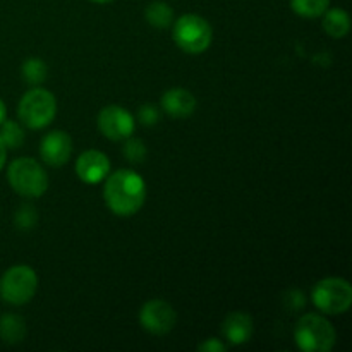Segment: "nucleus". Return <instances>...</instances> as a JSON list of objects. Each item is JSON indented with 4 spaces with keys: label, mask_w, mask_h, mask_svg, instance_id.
I'll return each mask as SVG.
<instances>
[{
    "label": "nucleus",
    "mask_w": 352,
    "mask_h": 352,
    "mask_svg": "<svg viewBox=\"0 0 352 352\" xmlns=\"http://www.w3.org/2000/svg\"><path fill=\"white\" fill-rule=\"evenodd\" d=\"M103 196L109 208L116 215L131 217L143 206L146 198V184L136 172L124 168L107 175Z\"/></svg>",
    "instance_id": "f257e3e1"
},
{
    "label": "nucleus",
    "mask_w": 352,
    "mask_h": 352,
    "mask_svg": "<svg viewBox=\"0 0 352 352\" xmlns=\"http://www.w3.org/2000/svg\"><path fill=\"white\" fill-rule=\"evenodd\" d=\"M294 339L305 352H329L336 346L337 336L329 320L318 315H305L296 325Z\"/></svg>",
    "instance_id": "f03ea898"
},
{
    "label": "nucleus",
    "mask_w": 352,
    "mask_h": 352,
    "mask_svg": "<svg viewBox=\"0 0 352 352\" xmlns=\"http://www.w3.org/2000/svg\"><path fill=\"white\" fill-rule=\"evenodd\" d=\"M9 184L24 198H40L48 189V175L33 158H17L9 165Z\"/></svg>",
    "instance_id": "7ed1b4c3"
},
{
    "label": "nucleus",
    "mask_w": 352,
    "mask_h": 352,
    "mask_svg": "<svg viewBox=\"0 0 352 352\" xmlns=\"http://www.w3.org/2000/svg\"><path fill=\"white\" fill-rule=\"evenodd\" d=\"M174 41L188 54H203L213 40V30L206 19L196 14H186L174 24Z\"/></svg>",
    "instance_id": "20e7f679"
},
{
    "label": "nucleus",
    "mask_w": 352,
    "mask_h": 352,
    "mask_svg": "<svg viewBox=\"0 0 352 352\" xmlns=\"http://www.w3.org/2000/svg\"><path fill=\"white\" fill-rule=\"evenodd\" d=\"M57 113V102L50 91L34 88L21 98L17 116L21 122L30 129H43L54 120Z\"/></svg>",
    "instance_id": "39448f33"
},
{
    "label": "nucleus",
    "mask_w": 352,
    "mask_h": 352,
    "mask_svg": "<svg viewBox=\"0 0 352 352\" xmlns=\"http://www.w3.org/2000/svg\"><path fill=\"white\" fill-rule=\"evenodd\" d=\"M38 289V275L28 265L9 268L0 278V298L14 306H23L33 299Z\"/></svg>",
    "instance_id": "423d86ee"
},
{
    "label": "nucleus",
    "mask_w": 352,
    "mask_h": 352,
    "mask_svg": "<svg viewBox=\"0 0 352 352\" xmlns=\"http://www.w3.org/2000/svg\"><path fill=\"white\" fill-rule=\"evenodd\" d=\"M311 299L316 308L322 311L329 313V315H340L351 308L352 287L344 278H323L313 289Z\"/></svg>",
    "instance_id": "0eeeda50"
},
{
    "label": "nucleus",
    "mask_w": 352,
    "mask_h": 352,
    "mask_svg": "<svg viewBox=\"0 0 352 352\" xmlns=\"http://www.w3.org/2000/svg\"><path fill=\"white\" fill-rule=\"evenodd\" d=\"M98 129L109 140L124 141L133 136L134 119L122 107L109 105L100 110Z\"/></svg>",
    "instance_id": "6e6552de"
},
{
    "label": "nucleus",
    "mask_w": 352,
    "mask_h": 352,
    "mask_svg": "<svg viewBox=\"0 0 352 352\" xmlns=\"http://www.w3.org/2000/svg\"><path fill=\"white\" fill-rule=\"evenodd\" d=\"M175 320H177V315L174 308L160 299L148 301L140 313L141 327L153 336H165L170 332L175 327Z\"/></svg>",
    "instance_id": "1a4fd4ad"
},
{
    "label": "nucleus",
    "mask_w": 352,
    "mask_h": 352,
    "mask_svg": "<svg viewBox=\"0 0 352 352\" xmlns=\"http://www.w3.org/2000/svg\"><path fill=\"white\" fill-rule=\"evenodd\" d=\"M76 172H78V177L86 184H98L110 172L109 157L96 150L85 151L79 155L76 162Z\"/></svg>",
    "instance_id": "9d476101"
},
{
    "label": "nucleus",
    "mask_w": 352,
    "mask_h": 352,
    "mask_svg": "<svg viewBox=\"0 0 352 352\" xmlns=\"http://www.w3.org/2000/svg\"><path fill=\"white\" fill-rule=\"evenodd\" d=\"M40 153L45 164L52 165V167H60V165L67 164L72 155L71 138L64 131H52L41 140Z\"/></svg>",
    "instance_id": "9b49d317"
},
{
    "label": "nucleus",
    "mask_w": 352,
    "mask_h": 352,
    "mask_svg": "<svg viewBox=\"0 0 352 352\" xmlns=\"http://www.w3.org/2000/svg\"><path fill=\"white\" fill-rule=\"evenodd\" d=\"M162 109L175 119H186L196 109V98L184 88H172L162 96Z\"/></svg>",
    "instance_id": "f8f14e48"
},
{
    "label": "nucleus",
    "mask_w": 352,
    "mask_h": 352,
    "mask_svg": "<svg viewBox=\"0 0 352 352\" xmlns=\"http://www.w3.org/2000/svg\"><path fill=\"white\" fill-rule=\"evenodd\" d=\"M253 318L243 311L230 313L222 325V333L230 344L239 346V344H246L248 340L253 337Z\"/></svg>",
    "instance_id": "ddd939ff"
},
{
    "label": "nucleus",
    "mask_w": 352,
    "mask_h": 352,
    "mask_svg": "<svg viewBox=\"0 0 352 352\" xmlns=\"http://www.w3.org/2000/svg\"><path fill=\"white\" fill-rule=\"evenodd\" d=\"M323 30L332 38H344L351 30L349 14L344 9H327L323 14Z\"/></svg>",
    "instance_id": "4468645a"
},
{
    "label": "nucleus",
    "mask_w": 352,
    "mask_h": 352,
    "mask_svg": "<svg viewBox=\"0 0 352 352\" xmlns=\"http://www.w3.org/2000/svg\"><path fill=\"white\" fill-rule=\"evenodd\" d=\"M26 337L24 320L17 315H3L0 318V339L7 344H17Z\"/></svg>",
    "instance_id": "2eb2a0df"
},
{
    "label": "nucleus",
    "mask_w": 352,
    "mask_h": 352,
    "mask_svg": "<svg viewBox=\"0 0 352 352\" xmlns=\"http://www.w3.org/2000/svg\"><path fill=\"white\" fill-rule=\"evenodd\" d=\"M144 17H146V21L151 26L164 30V28L170 26L172 21H174V10H172V7L168 3L157 0V2H151L146 7Z\"/></svg>",
    "instance_id": "dca6fc26"
},
{
    "label": "nucleus",
    "mask_w": 352,
    "mask_h": 352,
    "mask_svg": "<svg viewBox=\"0 0 352 352\" xmlns=\"http://www.w3.org/2000/svg\"><path fill=\"white\" fill-rule=\"evenodd\" d=\"M330 0H291V7L301 17H320L329 9Z\"/></svg>",
    "instance_id": "f3484780"
},
{
    "label": "nucleus",
    "mask_w": 352,
    "mask_h": 352,
    "mask_svg": "<svg viewBox=\"0 0 352 352\" xmlns=\"http://www.w3.org/2000/svg\"><path fill=\"white\" fill-rule=\"evenodd\" d=\"M0 140L6 148H19L24 143V133L21 126L12 120H3L2 131H0Z\"/></svg>",
    "instance_id": "a211bd4d"
},
{
    "label": "nucleus",
    "mask_w": 352,
    "mask_h": 352,
    "mask_svg": "<svg viewBox=\"0 0 352 352\" xmlns=\"http://www.w3.org/2000/svg\"><path fill=\"white\" fill-rule=\"evenodd\" d=\"M47 64L41 58H30L23 65V76L31 85H40L47 78Z\"/></svg>",
    "instance_id": "6ab92c4d"
},
{
    "label": "nucleus",
    "mask_w": 352,
    "mask_h": 352,
    "mask_svg": "<svg viewBox=\"0 0 352 352\" xmlns=\"http://www.w3.org/2000/svg\"><path fill=\"white\" fill-rule=\"evenodd\" d=\"M124 155L129 162H134V164H141L146 157V146L141 140H136V138H127L126 144H124Z\"/></svg>",
    "instance_id": "aec40b11"
},
{
    "label": "nucleus",
    "mask_w": 352,
    "mask_h": 352,
    "mask_svg": "<svg viewBox=\"0 0 352 352\" xmlns=\"http://www.w3.org/2000/svg\"><path fill=\"white\" fill-rule=\"evenodd\" d=\"M138 119H140V122L144 124V126H155V124L158 122V119H160V112H158L157 107L148 103V105H143L140 109Z\"/></svg>",
    "instance_id": "412c9836"
},
{
    "label": "nucleus",
    "mask_w": 352,
    "mask_h": 352,
    "mask_svg": "<svg viewBox=\"0 0 352 352\" xmlns=\"http://www.w3.org/2000/svg\"><path fill=\"white\" fill-rule=\"evenodd\" d=\"M198 349L203 352H222V351H226V346H223L222 342H219V340L208 339L206 342L199 344Z\"/></svg>",
    "instance_id": "4be33fe9"
},
{
    "label": "nucleus",
    "mask_w": 352,
    "mask_h": 352,
    "mask_svg": "<svg viewBox=\"0 0 352 352\" xmlns=\"http://www.w3.org/2000/svg\"><path fill=\"white\" fill-rule=\"evenodd\" d=\"M6 157H7V148L3 146L2 140H0V170H2V167L6 165Z\"/></svg>",
    "instance_id": "5701e85b"
},
{
    "label": "nucleus",
    "mask_w": 352,
    "mask_h": 352,
    "mask_svg": "<svg viewBox=\"0 0 352 352\" xmlns=\"http://www.w3.org/2000/svg\"><path fill=\"white\" fill-rule=\"evenodd\" d=\"M6 116H7V109H6V105H3L2 100H0V124L6 120Z\"/></svg>",
    "instance_id": "b1692460"
},
{
    "label": "nucleus",
    "mask_w": 352,
    "mask_h": 352,
    "mask_svg": "<svg viewBox=\"0 0 352 352\" xmlns=\"http://www.w3.org/2000/svg\"><path fill=\"white\" fill-rule=\"evenodd\" d=\"M91 2H96V3H107V2H112V0H91Z\"/></svg>",
    "instance_id": "393cba45"
}]
</instances>
